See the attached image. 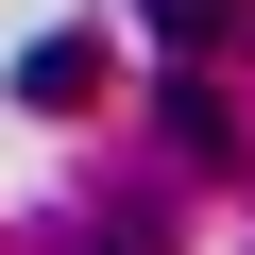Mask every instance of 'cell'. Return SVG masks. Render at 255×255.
Here are the masks:
<instances>
[{
    "mask_svg": "<svg viewBox=\"0 0 255 255\" xmlns=\"http://www.w3.org/2000/svg\"><path fill=\"white\" fill-rule=\"evenodd\" d=\"M85 85H102L85 34H34V51H17V102H85Z\"/></svg>",
    "mask_w": 255,
    "mask_h": 255,
    "instance_id": "6da1fadb",
    "label": "cell"
},
{
    "mask_svg": "<svg viewBox=\"0 0 255 255\" xmlns=\"http://www.w3.org/2000/svg\"><path fill=\"white\" fill-rule=\"evenodd\" d=\"M170 153H238V136H221V85H204V51L170 68Z\"/></svg>",
    "mask_w": 255,
    "mask_h": 255,
    "instance_id": "7a4b0ae2",
    "label": "cell"
},
{
    "mask_svg": "<svg viewBox=\"0 0 255 255\" xmlns=\"http://www.w3.org/2000/svg\"><path fill=\"white\" fill-rule=\"evenodd\" d=\"M136 17H153V34H170V51H221V34H238V17H255V0H136Z\"/></svg>",
    "mask_w": 255,
    "mask_h": 255,
    "instance_id": "3957f363",
    "label": "cell"
},
{
    "mask_svg": "<svg viewBox=\"0 0 255 255\" xmlns=\"http://www.w3.org/2000/svg\"><path fill=\"white\" fill-rule=\"evenodd\" d=\"M102 255H153V238H136V221H119V238H102Z\"/></svg>",
    "mask_w": 255,
    "mask_h": 255,
    "instance_id": "277c9868",
    "label": "cell"
}]
</instances>
